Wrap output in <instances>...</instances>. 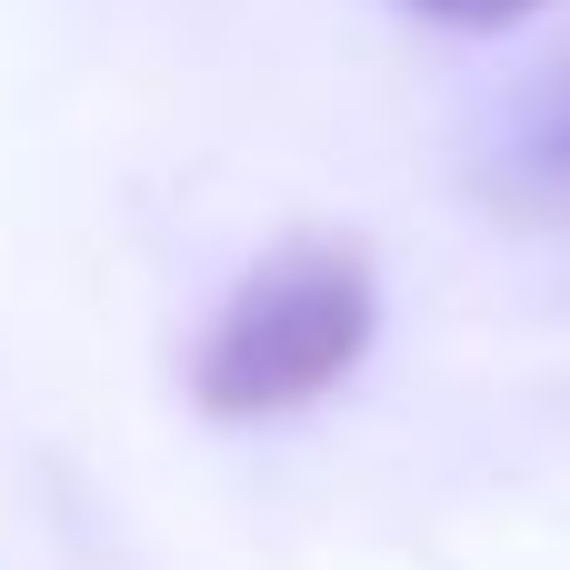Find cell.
Returning <instances> with one entry per match:
<instances>
[{
  "label": "cell",
  "instance_id": "obj_1",
  "mask_svg": "<svg viewBox=\"0 0 570 570\" xmlns=\"http://www.w3.org/2000/svg\"><path fill=\"white\" fill-rule=\"evenodd\" d=\"M371 331H381V271L361 240H341V230L271 240L210 301V321L190 341V411L230 421V431L291 421L361 371Z\"/></svg>",
  "mask_w": 570,
  "mask_h": 570
},
{
  "label": "cell",
  "instance_id": "obj_2",
  "mask_svg": "<svg viewBox=\"0 0 570 570\" xmlns=\"http://www.w3.org/2000/svg\"><path fill=\"white\" fill-rule=\"evenodd\" d=\"M421 20H441V30H511V20H531L541 0H411Z\"/></svg>",
  "mask_w": 570,
  "mask_h": 570
}]
</instances>
